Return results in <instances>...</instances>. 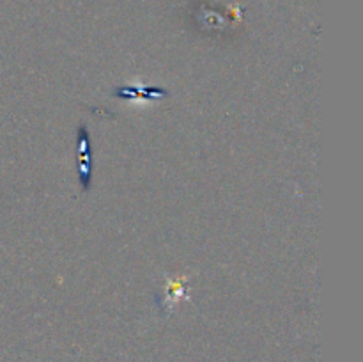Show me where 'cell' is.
Returning <instances> with one entry per match:
<instances>
[{"label":"cell","mask_w":363,"mask_h":362,"mask_svg":"<svg viewBox=\"0 0 363 362\" xmlns=\"http://www.w3.org/2000/svg\"><path fill=\"white\" fill-rule=\"evenodd\" d=\"M78 177L84 190H89L91 187V174H92V163H91V142H89V131L85 126L78 128Z\"/></svg>","instance_id":"1"}]
</instances>
